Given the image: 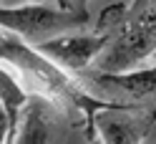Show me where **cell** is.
I'll use <instances>...</instances> for the list:
<instances>
[{"mask_svg":"<svg viewBox=\"0 0 156 144\" xmlns=\"http://www.w3.org/2000/svg\"><path fill=\"white\" fill-rule=\"evenodd\" d=\"M0 56L3 66L10 71L23 89L30 96H41L48 104H53L58 111H78L88 121V139L93 137V119L98 111H106L108 104L91 96L83 89L73 73H68L58 63H53L48 56H43L35 46L25 43L20 35L10 31H3L0 38Z\"/></svg>","mask_w":156,"mask_h":144,"instance_id":"6da1fadb","label":"cell"},{"mask_svg":"<svg viewBox=\"0 0 156 144\" xmlns=\"http://www.w3.org/2000/svg\"><path fill=\"white\" fill-rule=\"evenodd\" d=\"M156 51V0H131L126 25L98 56L101 71H131Z\"/></svg>","mask_w":156,"mask_h":144,"instance_id":"7a4b0ae2","label":"cell"},{"mask_svg":"<svg viewBox=\"0 0 156 144\" xmlns=\"http://www.w3.org/2000/svg\"><path fill=\"white\" fill-rule=\"evenodd\" d=\"M78 83L96 99L108 104V109H154L156 106V66L139 71H101L86 68L73 73Z\"/></svg>","mask_w":156,"mask_h":144,"instance_id":"3957f363","label":"cell"},{"mask_svg":"<svg viewBox=\"0 0 156 144\" xmlns=\"http://www.w3.org/2000/svg\"><path fill=\"white\" fill-rule=\"evenodd\" d=\"M91 15L63 8H48L45 3H33L23 8H0V25L3 31L20 35L25 43L41 46L66 33H78L88 28Z\"/></svg>","mask_w":156,"mask_h":144,"instance_id":"277c9868","label":"cell"},{"mask_svg":"<svg viewBox=\"0 0 156 144\" xmlns=\"http://www.w3.org/2000/svg\"><path fill=\"white\" fill-rule=\"evenodd\" d=\"M113 35L111 33H66L58 35L53 41H45L41 46H35L43 56H48L53 63H58L61 68H66L68 73H81L86 68H91V63L98 61V56L111 46Z\"/></svg>","mask_w":156,"mask_h":144,"instance_id":"5b68a950","label":"cell"},{"mask_svg":"<svg viewBox=\"0 0 156 144\" xmlns=\"http://www.w3.org/2000/svg\"><path fill=\"white\" fill-rule=\"evenodd\" d=\"M96 134L103 144H141L156 127V106L154 109H106L93 119Z\"/></svg>","mask_w":156,"mask_h":144,"instance_id":"8992f818","label":"cell"},{"mask_svg":"<svg viewBox=\"0 0 156 144\" xmlns=\"http://www.w3.org/2000/svg\"><path fill=\"white\" fill-rule=\"evenodd\" d=\"M28 101H30V94L3 66V71H0V131H3V144H15Z\"/></svg>","mask_w":156,"mask_h":144,"instance_id":"52a82bcc","label":"cell"},{"mask_svg":"<svg viewBox=\"0 0 156 144\" xmlns=\"http://www.w3.org/2000/svg\"><path fill=\"white\" fill-rule=\"evenodd\" d=\"M53 111H58L53 104H48L41 96H30L15 144H55L58 134L53 124Z\"/></svg>","mask_w":156,"mask_h":144,"instance_id":"ba28073f","label":"cell"},{"mask_svg":"<svg viewBox=\"0 0 156 144\" xmlns=\"http://www.w3.org/2000/svg\"><path fill=\"white\" fill-rule=\"evenodd\" d=\"M41 0H3V8H23V5H33Z\"/></svg>","mask_w":156,"mask_h":144,"instance_id":"9c48e42d","label":"cell"},{"mask_svg":"<svg viewBox=\"0 0 156 144\" xmlns=\"http://www.w3.org/2000/svg\"><path fill=\"white\" fill-rule=\"evenodd\" d=\"M88 3H91V0H73V10H78V13H88Z\"/></svg>","mask_w":156,"mask_h":144,"instance_id":"30bf717a","label":"cell"},{"mask_svg":"<svg viewBox=\"0 0 156 144\" xmlns=\"http://www.w3.org/2000/svg\"><path fill=\"white\" fill-rule=\"evenodd\" d=\"M58 8H63V10H73V0H55Z\"/></svg>","mask_w":156,"mask_h":144,"instance_id":"8fae6325","label":"cell"},{"mask_svg":"<svg viewBox=\"0 0 156 144\" xmlns=\"http://www.w3.org/2000/svg\"><path fill=\"white\" fill-rule=\"evenodd\" d=\"M91 144H103V142H101V137H91Z\"/></svg>","mask_w":156,"mask_h":144,"instance_id":"7c38bea8","label":"cell"},{"mask_svg":"<svg viewBox=\"0 0 156 144\" xmlns=\"http://www.w3.org/2000/svg\"><path fill=\"white\" fill-rule=\"evenodd\" d=\"M151 61H156V51H154V56H151Z\"/></svg>","mask_w":156,"mask_h":144,"instance_id":"4fadbf2b","label":"cell"}]
</instances>
